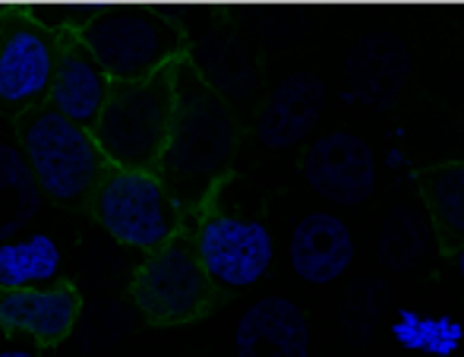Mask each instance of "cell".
I'll return each mask as SVG.
<instances>
[{
	"label": "cell",
	"mask_w": 464,
	"mask_h": 357,
	"mask_svg": "<svg viewBox=\"0 0 464 357\" xmlns=\"http://www.w3.org/2000/svg\"><path fill=\"white\" fill-rule=\"evenodd\" d=\"M174 108L171 127L159 159V174L184 212H199L231 171L240 146V123L234 108L212 92L187 63L171 67Z\"/></svg>",
	"instance_id": "obj_1"
},
{
	"label": "cell",
	"mask_w": 464,
	"mask_h": 357,
	"mask_svg": "<svg viewBox=\"0 0 464 357\" xmlns=\"http://www.w3.org/2000/svg\"><path fill=\"white\" fill-rule=\"evenodd\" d=\"M76 35L114 86L152 80L187 54L180 25L152 6H104Z\"/></svg>",
	"instance_id": "obj_2"
},
{
	"label": "cell",
	"mask_w": 464,
	"mask_h": 357,
	"mask_svg": "<svg viewBox=\"0 0 464 357\" xmlns=\"http://www.w3.org/2000/svg\"><path fill=\"white\" fill-rule=\"evenodd\" d=\"M171 70L142 82H117L92 123V140L108 168L155 171L171 127Z\"/></svg>",
	"instance_id": "obj_3"
},
{
	"label": "cell",
	"mask_w": 464,
	"mask_h": 357,
	"mask_svg": "<svg viewBox=\"0 0 464 357\" xmlns=\"http://www.w3.org/2000/svg\"><path fill=\"white\" fill-rule=\"evenodd\" d=\"M19 152L29 165L42 197L54 203H82L108 171L98 152L92 130L61 118L48 105L23 114L19 121Z\"/></svg>",
	"instance_id": "obj_4"
},
{
	"label": "cell",
	"mask_w": 464,
	"mask_h": 357,
	"mask_svg": "<svg viewBox=\"0 0 464 357\" xmlns=\"http://www.w3.org/2000/svg\"><path fill=\"white\" fill-rule=\"evenodd\" d=\"M89 199L95 222L130 250L155 253L184 231V209L155 171L108 168Z\"/></svg>",
	"instance_id": "obj_5"
},
{
	"label": "cell",
	"mask_w": 464,
	"mask_h": 357,
	"mask_svg": "<svg viewBox=\"0 0 464 357\" xmlns=\"http://www.w3.org/2000/svg\"><path fill=\"white\" fill-rule=\"evenodd\" d=\"M189 244L215 288L244 291L259 285L276 263V237L263 218L202 206Z\"/></svg>",
	"instance_id": "obj_6"
},
{
	"label": "cell",
	"mask_w": 464,
	"mask_h": 357,
	"mask_svg": "<svg viewBox=\"0 0 464 357\" xmlns=\"http://www.w3.org/2000/svg\"><path fill=\"white\" fill-rule=\"evenodd\" d=\"M215 285L202 272L189 235L180 231L161 250L146 253L133 275V304L149 323L178 326L212 307Z\"/></svg>",
	"instance_id": "obj_7"
},
{
	"label": "cell",
	"mask_w": 464,
	"mask_h": 357,
	"mask_svg": "<svg viewBox=\"0 0 464 357\" xmlns=\"http://www.w3.org/2000/svg\"><path fill=\"white\" fill-rule=\"evenodd\" d=\"M57 63V35L25 10H10L0 23V108L29 114L48 101Z\"/></svg>",
	"instance_id": "obj_8"
},
{
	"label": "cell",
	"mask_w": 464,
	"mask_h": 357,
	"mask_svg": "<svg viewBox=\"0 0 464 357\" xmlns=\"http://www.w3.org/2000/svg\"><path fill=\"white\" fill-rule=\"evenodd\" d=\"M304 180L319 199L342 209H357L376 193V152L363 136L351 130H332L313 140L300 161Z\"/></svg>",
	"instance_id": "obj_9"
},
{
	"label": "cell",
	"mask_w": 464,
	"mask_h": 357,
	"mask_svg": "<svg viewBox=\"0 0 464 357\" xmlns=\"http://www.w3.org/2000/svg\"><path fill=\"white\" fill-rule=\"evenodd\" d=\"M411 70H414V61L401 35L389 29L363 32L344 57L342 101L372 108V111H389L408 89Z\"/></svg>",
	"instance_id": "obj_10"
},
{
	"label": "cell",
	"mask_w": 464,
	"mask_h": 357,
	"mask_svg": "<svg viewBox=\"0 0 464 357\" xmlns=\"http://www.w3.org/2000/svg\"><path fill=\"white\" fill-rule=\"evenodd\" d=\"M325 99H329V89H325L323 76L310 73V70L287 73L285 80L272 86L256 114L259 146L281 152V149H294L306 142L323 121Z\"/></svg>",
	"instance_id": "obj_11"
},
{
	"label": "cell",
	"mask_w": 464,
	"mask_h": 357,
	"mask_svg": "<svg viewBox=\"0 0 464 357\" xmlns=\"http://www.w3.org/2000/svg\"><path fill=\"white\" fill-rule=\"evenodd\" d=\"M111 86L114 82L104 76V70L86 51L80 35L76 32H57V63L48 92L51 111L92 130V123L98 121V114H102L104 101L111 95Z\"/></svg>",
	"instance_id": "obj_12"
},
{
	"label": "cell",
	"mask_w": 464,
	"mask_h": 357,
	"mask_svg": "<svg viewBox=\"0 0 464 357\" xmlns=\"http://www.w3.org/2000/svg\"><path fill=\"white\" fill-rule=\"evenodd\" d=\"M82 297L73 285L0 291V329L29 335L35 345H57L73 333Z\"/></svg>",
	"instance_id": "obj_13"
},
{
	"label": "cell",
	"mask_w": 464,
	"mask_h": 357,
	"mask_svg": "<svg viewBox=\"0 0 464 357\" xmlns=\"http://www.w3.org/2000/svg\"><path fill=\"white\" fill-rule=\"evenodd\" d=\"M357 244L348 222L335 212H310L291 231L287 263L306 285H332L354 265Z\"/></svg>",
	"instance_id": "obj_14"
},
{
	"label": "cell",
	"mask_w": 464,
	"mask_h": 357,
	"mask_svg": "<svg viewBox=\"0 0 464 357\" xmlns=\"http://www.w3.org/2000/svg\"><path fill=\"white\" fill-rule=\"evenodd\" d=\"M237 357H310V323L291 297H259L234 326Z\"/></svg>",
	"instance_id": "obj_15"
},
{
	"label": "cell",
	"mask_w": 464,
	"mask_h": 357,
	"mask_svg": "<svg viewBox=\"0 0 464 357\" xmlns=\"http://www.w3.org/2000/svg\"><path fill=\"white\" fill-rule=\"evenodd\" d=\"M187 63L218 99L250 101L259 89V67L250 48L231 32H208L187 51Z\"/></svg>",
	"instance_id": "obj_16"
},
{
	"label": "cell",
	"mask_w": 464,
	"mask_h": 357,
	"mask_svg": "<svg viewBox=\"0 0 464 357\" xmlns=\"http://www.w3.org/2000/svg\"><path fill=\"white\" fill-rule=\"evenodd\" d=\"M436 231L427 209L417 206H395L385 212L376 237V259L389 272H411L436 250Z\"/></svg>",
	"instance_id": "obj_17"
},
{
	"label": "cell",
	"mask_w": 464,
	"mask_h": 357,
	"mask_svg": "<svg viewBox=\"0 0 464 357\" xmlns=\"http://www.w3.org/2000/svg\"><path fill=\"white\" fill-rule=\"evenodd\" d=\"M420 190L436 244L449 253L459 250L464 244V161H446L423 171Z\"/></svg>",
	"instance_id": "obj_18"
},
{
	"label": "cell",
	"mask_w": 464,
	"mask_h": 357,
	"mask_svg": "<svg viewBox=\"0 0 464 357\" xmlns=\"http://www.w3.org/2000/svg\"><path fill=\"white\" fill-rule=\"evenodd\" d=\"M63 265V253L54 244V237L25 235L10 237L0 244V291L10 288H42L57 282Z\"/></svg>",
	"instance_id": "obj_19"
},
{
	"label": "cell",
	"mask_w": 464,
	"mask_h": 357,
	"mask_svg": "<svg viewBox=\"0 0 464 357\" xmlns=\"http://www.w3.org/2000/svg\"><path fill=\"white\" fill-rule=\"evenodd\" d=\"M42 199L23 152L10 142H0V244L29 228L42 209Z\"/></svg>",
	"instance_id": "obj_20"
},
{
	"label": "cell",
	"mask_w": 464,
	"mask_h": 357,
	"mask_svg": "<svg viewBox=\"0 0 464 357\" xmlns=\"http://www.w3.org/2000/svg\"><path fill=\"white\" fill-rule=\"evenodd\" d=\"M395 345L427 357H455L464 345V323L449 314H417L401 307L389 326Z\"/></svg>",
	"instance_id": "obj_21"
},
{
	"label": "cell",
	"mask_w": 464,
	"mask_h": 357,
	"mask_svg": "<svg viewBox=\"0 0 464 357\" xmlns=\"http://www.w3.org/2000/svg\"><path fill=\"white\" fill-rule=\"evenodd\" d=\"M392 304V288L385 278H357L338 297V329L344 345L367 348Z\"/></svg>",
	"instance_id": "obj_22"
},
{
	"label": "cell",
	"mask_w": 464,
	"mask_h": 357,
	"mask_svg": "<svg viewBox=\"0 0 464 357\" xmlns=\"http://www.w3.org/2000/svg\"><path fill=\"white\" fill-rule=\"evenodd\" d=\"M452 263H455V272H459V278L464 285V244L459 246V250H452Z\"/></svg>",
	"instance_id": "obj_23"
},
{
	"label": "cell",
	"mask_w": 464,
	"mask_h": 357,
	"mask_svg": "<svg viewBox=\"0 0 464 357\" xmlns=\"http://www.w3.org/2000/svg\"><path fill=\"white\" fill-rule=\"evenodd\" d=\"M0 357H35V352H29V348H4Z\"/></svg>",
	"instance_id": "obj_24"
}]
</instances>
